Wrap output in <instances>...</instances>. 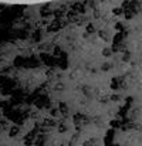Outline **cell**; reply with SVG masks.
<instances>
[{
	"mask_svg": "<svg viewBox=\"0 0 142 146\" xmlns=\"http://www.w3.org/2000/svg\"><path fill=\"white\" fill-rule=\"evenodd\" d=\"M54 0H0V3L4 4H13V6H33V4H43Z\"/></svg>",
	"mask_w": 142,
	"mask_h": 146,
	"instance_id": "cell-1",
	"label": "cell"
}]
</instances>
